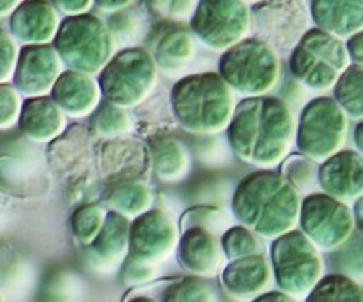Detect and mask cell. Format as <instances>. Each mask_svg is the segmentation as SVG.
<instances>
[{"label": "cell", "instance_id": "obj_27", "mask_svg": "<svg viewBox=\"0 0 363 302\" xmlns=\"http://www.w3.org/2000/svg\"><path fill=\"white\" fill-rule=\"evenodd\" d=\"M153 57L162 72L174 77L193 60L194 40L183 28L169 30L157 41Z\"/></svg>", "mask_w": 363, "mask_h": 302}, {"label": "cell", "instance_id": "obj_13", "mask_svg": "<svg viewBox=\"0 0 363 302\" xmlns=\"http://www.w3.org/2000/svg\"><path fill=\"white\" fill-rule=\"evenodd\" d=\"M254 38L277 52L294 50L308 31V14L299 1H264L251 9Z\"/></svg>", "mask_w": 363, "mask_h": 302}, {"label": "cell", "instance_id": "obj_45", "mask_svg": "<svg viewBox=\"0 0 363 302\" xmlns=\"http://www.w3.org/2000/svg\"><path fill=\"white\" fill-rule=\"evenodd\" d=\"M95 4L98 6L99 10H104V11H108V13H121L126 9H129L130 6L136 4L135 1H129V0H115V1H106V0H102V1H95Z\"/></svg>", "mask_w": 363, "mask_h": 302}, {"label": "cell", "instance_id": "obj_35", "mask_svg": "<svg viewBox=\"0 0 363 302\" xmlns=\"http://www.w3.org/2000/svg\"><path fill=\"white\" fill-rule=\"evenodd\" d=\"M191 225H203L223 235L228 230V217L221 208L211 206H196L182 214L179 221V230L183 231Z\"/></svg>", "mask_w": 363, "mask_h": 302}, {"label": "cell", "instance_id": "obj_7", "mask_svg": "<svg viewBox=\"0 0 363 302\" xmlns=\"http://www.w3.org/2000/svg\"><path fill=\"white\" fill-rule=\"evenodd\" d=\"M289 68L306 86L328 89L349 68V54L336 37L320 28H311L291 51Z\"/></svg>", "mask_w": 363, "mask_h": 302}, {"label": "cell", "instance_id": "obj_47", "mask_svg": "<svg viewBox=\"0 0 363 302\" xmlns=\"http://www.w3.org/2000/svg\"><path fill=\"white\" fill-rule=\"evenodd\" d=\"M21 1H0V16L7 17L13 16V13L18 9Z\"/></svg>", "mask_w": 363, "mask_h": 302}, {"label": "cell", "instance_id": "obj_2", "mask_svg": "<svg viewBox=\"0 0 363 302\" xmlns=\"http://www.w3.org/2000/svg\"><path fill=\"white\" fill-rule=\"evenodd\" d=\"M296 189L272 170L247 174L233 196V213L241 225L259 237L275 240L295 227L301 214Z\"/></svg>", "mask_w": 363, "mask_h": 302}, {"label": "cell", "instance_id": "obj_22", "mask_svg": "<svg viewBox=\"0 0 363 302\" xmlns=\"http://www.w3.org/2000/svg\"><path fill=\"white\" fill-rule=\"evenodd\" d=\"M18 126L31 143L50 145L67 130L65 113L51 96L26 98Z\"/></svg>", "mask_w": 363, "mask_h": 302}, {"label": "cell", "instance_id": "obj_19", "mask_svg": "<svg viewBox=\"0 0 363 302\" xmlns=\"http://www.w3.org/2000/svg\"><path fill=\"white\" fill-rule=\"evenodd\" d=\"M102 91L98 78L67 69L51 91V98L71 118L92 115L101 105Z\"/></svg>", "mask_w": 363, "mask_h": 302}, {"label": "cell", "instance_id": "obj_26", "mask_svg": "<svg viewBox=\"0 0 363 302\" xmlns=\"http://www.w3.org/2000/svg\"><path fill=\"white\" fill-rule=\"evenodd\" d=\"M152 166L156 176L167 183L183 179L190 167V156L184 145L172 136H153L149 140Z\"/></svg>", "mask_w": 363, "mask_h": 302}, {"label": "cell", "instance_id": "obj_38", "mask_svg": "<svg viewBox=\"0 0 363 302\" xmlns=\"http://www.w3.org/2000/svg\"><path fill=\"white\" fill-rule=\"evenodd\" d=\"M23 102L20 92L10 84H0V128H11L20 121Z\"/></svg>", "mask_w": 363, "mask_h": 302}, {"label": "cell", "instance_id": "obj_37", "mask_svg": "<svg viewBox=\"0 0 363 302\" xmlns=\"http://www.w3.org/2000/svg\"><path fill=\"white\" fill-rule=\"evenodd\" d=\"M336 265L345 274L363 275V235H354L336 252Z\"/></svg>", "mask_w": 363, "mask_h": 302}, {"label": "cell", "instance_id": "obj_18", "mask_svg": "<svg viewBox=\"0 0 363 302\" xmlns=\"http://www.w3.org/2000/svg\"><path fill=\"white\" fill-rule=\"evenodd\" d=\"M51 1H23L9 20L10 34L24 45L54 43L61 26Z\"/></svg>", "mask_w": 363, "mask_h": 302}, {"label": "cell", "instance_id": "obj_29", "mask_svg": "<svg viewBox=\"0 0 363 302\" xmlns=\"http://www.w3.org/2000/svg\"><path fill=\"white\" fill-rule=\"evenodd\" d=\"M89 129L98 138L109 140L130 135L133 129V122L126 109L102 101L96 111L91 115Z\"/></svg>", "mask_w": 363, "mask_h": 302}, {"label": "cell", "instance_id": "obj_4", "mask_svg": "<svg viewBox=\"0 0 363 302\" xmlns=\"http://www.w3.org/2000/svg\"><path fill=\"white\" fill-rule=\"evenodd\" d=\"M64 65L71 71L99 75L115 57V37L95 14L65 17L52 43Z\"/></svg>", "mask_w": 363, "mask_h": 302}, {"label": "cell", "instance_id": "obj_46", "mask_svg": "<svg viewBox=\"0 0 363 302\" xmlns=\"http://www.w3.org/2000/svg\"><path fill=\"white\" fill-rule=\"evenodd\" d=\"M251 302H296L295 299L291 298V295L285 293V292H278V291H272V292H264L259 296H257L255 299H252Z\"/></svg>", "mask_w": 363, "mask_h": 302}, {"label": "cell", "instance_id": "obj_25", "mask_svg": "<svg viewBox=\"0 0 363 302\" xmlns=\"http://www.w3.org/2000/svg\"><path fill=\"white\" fill-rule=\"evenodd\" d=\"M311 16L318 28L339 37L363 28V1H312Z\"/></svg>", "mask_w": 363, "mask_h": 302}, {"label": "cell", "instance_id": "obj_43", "mask_svg": "<svg viewBox=\"0 0 363 302\" xmlns=\"http://www.w3.org/2000/svg\"><path fill=\"white\" fill-rule=\"evenodd\" d=\"M152 289H153V284L149 286L146 284L140 285V286H135L132 291H129L123 296L122 302H163V293H164L166 288L163 289V292L160 295H159V291L156 293H152Z\"/></svg>", "mask_w": 363, "mask_h": 302}, {"label": "cell", "instance_id": "obj_31", "mask_svg": "<svg viewBox=\"0 0 363 302\" xmlns=\"http://www.w3.org/2000/svg\"><path fill=\"white\" fill-rule=\"evenodd\" d=\"M335 99L353 118H363V67H349L335 85Z\"/></svg>", "mask_w": 363, "mask_h": 302}, {"label": "cell", "instance_id": "obj_41", "mask_svg": "<svg viewBox=\"0 0 363 302\" xmlns=\"http://www.w3.org/2000/svg\"><path fill=\"white\" fill-rule=\"evenodd\" d=\"M155 267L135 261L129 255L123 261L122 279L128 286H140L150 282L155 278Z\"/></svg>", "mask_w": 363, "mask_h": 302}, {"label": "cell", "instance_id": "obj_3", "mask_svg": "<svg viewBox=\"0 0 363 302\" xmlns=\"http://www.w3.org/2000/svg\"><path fill=\"white\" fill-rule=\"evenodd\" d=\"M174 119L189 133L214 135L228 129L235 99L231 86L216 72L180 78L170 91Z\"/></svg>", "mask_w": 363, "mask_h": 302}, {"label": "cell", "instance_id": "obj_17", "mask_svg": "<svg viewBox=\"0 0 363 302\" xmlns=\"http://www.w3.org/2000/svg\"><path fill=\"white\" fill-rule=\"evenodd\" d=\"M224 257L220 234L203 225H191L180 231L177 261L191 276L214 278L223 265Z\"/></svg>", "mask_w": 363, "mask_h": 302}, {"label": "cell", "instance_id": "obj_39", "mask_svg": "<svg viewBox=\"0 0 363 302\" xmlns=\"http://www.w3.org/2000/svg\"><path fill=\"white\" fill-rule=\"evenodd\" d=\"M20 51L14 37L4 28L0 30V81L7 84L14 77Z\"/></svg>", "mask_w": 363, "mask_h": 302}, {"label": "cell", "instance_id": "obj_10", "mask_svg": "<svg viewBox=\"0 0 363 302\" xmlns=\"http://www.w3.org/2000/svg\"><path fill=\"white\" fill-rule=\"evenodd\" d=\"M96 135L82 126L71 125L47 147L45 159L54 176L69 190H84L98 174Z\"/></svg>", "mask_w": 363, "mask_h": 302}, {"label": "cell", "instance_id": "obj_23", "mask_svg": "<svg viewBox=\"0 0 363 302\" xmlns=\"http://www.w3.org/2000/svg\"><path fill=\"white\" fill-rule=\"evenodd\" d=\"M33 149L28 145H23L21 149H14L13 153L1 155V176L3 186L13 194L37 193L47 189L44 177L45 162H40L38 156L31 155Z\"/></svg>", "mask_w": 363, "mask_h": 302}, {"label": "cell", "instance_id": "obj_34", "mask_svg": "<svg viewBox=\"0 0 363 302\" xmlns=\"http://www.w3.org/2000/svg\"><path fill=\"white\" fill-rule=\"evenodd\" d=\"M221 247L225 258L230 261L262 254V245L259 244L254 233L244 225L230 227L221 235Z\"/></svg>", "mask_w": 363, "mask_h": 302}, {"label": "cell", "instance_id": "obj_20", "mask_svg": "<svg viewBox=\"0 0 363 302\" xmlns=\"http://www.w3.org/2000/svg\"><path fill=\"white\" fill-rule=\"evenodd\" d=\"M318 179L326 194L354 198L363 194V157L353 150H342L322 163Z\"/></svg>", "mask_w": 363, "mask_h": 302}, {"label": "cell", "instance_id": "obj_14", "mask_svg": "<svg viewBox=\"0 0 363 302\" xmlns=\"http://www.w3.org/2000/svg\"><path fill=\"white\" fill-rule=\"evenodd\" d=\"M152 153L149 143L136 136H122L105 140L98 150V176L111 186L128 181H142L149 176Z\"/></svg>", "mask_w": 363, "mask_h": 302}, {"label": "cell", "instance_id": "obj_32", "mask_svg": "<svg viewBox=\"0 0 363 302\" xmlns=\"http://www.w3.org/2000/svg\"><path fill=\"white\" fill-rule=\"evenodd\" d=\"M217 296L214 288L204 278L187 276L170 279L164 293L163 302H216Z\"/></svg>", "mask_w": 363, "mask_h": 302}, {"label": "cell", "instance_id": "obj_30", "mask_svg": "<svg viewBox=\"0 0 363 302\" xmlns=\"http://www.w3.org/2000/svg\"><path fill=\"white\" fill-rule=\"evenodd\" d=\"M306 302H363V292L347 276L328 275L309 292Z\"/></svg>", "mask_w": 363, "mask_h": 302}, {"label": "cell", "instance_id": "obj_48", "mask_svg": "<svg viewBox=\"0 0 363 302\" xmlns=\"http://www.w3.org/2000/svg\"><path fill=\"white\" fill-rule=\"evenodd\" d=\"M354 218L359 230L363 233V196L354 204Z\"/></svg>", "mask_w": 363, "mask_h": 302}, {"label": "cell", "instance_id": "obj_15", "mask_svg": "<svg viewBox=\"0 0 363 302\" xmlns=\"http://www.w3.org/2000/svg\"><path fill=\"white\" fill-rule=\"evenodd\" d=\"M180 230L160 210H149L130 223L129 257L155 267L166 261L177 250Z\"/></svg>", "mask_w": 363, "mask_h": 302}, {"label": "cell", "instance_id": "obj_1", "mask_svg": "<svg viewBox=\"0 0 363 302\" xmlns=\"http://www.w3.org/2000/svg\"><path fill=\"white\" fill-rule=\"evenodd\" d=\"M227 136L240 160L269 170L282 163L289 152L295 136L294 116L279 98H244L237 104Z\"/></svg>", "mask_w": 363, "mask_h": 302}, {"label": "cell", "instance_id": "obj_44", "mask_svg": "<svg viewBox=\"0 0 363 302\" xmlns=\"http://www.w3.org/2000/svg\"><path fill=\"white\" fill-rule=\"evenodd\" d=\"M346 50H347V54L350 55V58L359 67H362L363 65V31L356 33L354 35H352L347 40Z\"/></svg>", "mask_w": 363, "mask_h": 302}, {"label": "cell", "instance_id": "obj_42", "mask_svg": "<svg viewBox=\"0 0 363 302\" xmlns=\"http://www.w3.org/2000/svg\"><path fill=\"white\" fill-rule=\"evenodd\" d=\"M52 4L58 11H61L67 17H78V16L89 14V10L95 3L89 0H74V1L57 0V1H52Z\"/></svg>", "mask_w": 363, "mask_h": 302}, {"label": "cell", "instance_id": "obj_24", "mask_svg": "<svg viewBox=\"0 0 363 302\" xmlns=\"http://www.w3.org/2000/svg\"><path fill=\"white\" fill-rule=\"evenodd\" d=\"M130 223L119 213L108 211L105 224L89 245V261L96 268H112L129 255Z\"/></svg>", "mask_w": 363, "mask_h": 302}, {"label": "cell", "instance_id": "obj_5", "mask_svg": "<svg viewBox=\"0 0 363 302\" xmlns=\"http://www.w3.org/2000/svg\"><path fill=\"white\" fill-rule=\"evenodd\" d=\"M159 67L153 54L142 47L121 50L98 75L104 101L132 109L150 96L156 88Z\"/></svg>", "mask_w": 363, "mask_h": 302}, {"label": "cell", "instance_id": "obj_12", "mask_svg": "<svg viewBox=\"0 0 363 302\" xmlns=\"http://www.w3.org/2000/svg\"><path fill=\"white\" fill-rule=\"evenodd\" d=\"M299 221L303 234L322 250L343 245L353 230V218L347 206L323 193L305 197Z\"/></svg>", "mask_w": 363, "mask_h": 302}, {"label": "cell", "instance_id": "obj_21", "mask_svg": "<svg viewBox=\"0 0 363 302\" xmlns=\"http://www.w3.org/2000/svg\"><path fill=\"white\" fill-rule=\"evenodd\" d=\"M221 285L228 296L238 301L255 299L271 282V268L262 254L230 261L221 271Z\"/></svg>", "mask_w": 363, "mask_h": 302}, {"label": "cell", "instance_id": "obj_28", "mask_svg": "<svg viewBox=\"0 0 363 302\" xmlns=\"http://www.w3.org/2000/svg\"><path fill=\"white\" fill-rule=\"evenodd\" d=\"M102 203L109 211L136 218L150 210L153 193L143 181L111 184L102 194Z\"/></svg>", "mask_w": 363, "mask_h": 302}, {"label": "cell", "instance_id": "obj_33", "mask_svg": "<svg viewBox=\"0 0 363 302\" xmlns=\"http://www.w3.org/2000/svg\"><path fill=\"white\" fill-rule=\"evenodd\" d=\"M108 211L99 204H82L71 216V230L82 245H91L101 233Z\"/></svg>", "mask_w": 363, "mask_h": 302}, {"label": "cell", "instance_id": "obj_40", "mask_svg": "<svg viewBox=\"0 0 363 302\" xmlns=\"http://www.w3.org/2000/svg\"><path fill=\"white\" fill-rule=\"evenodd\" d=\"M149 10L163 20H186L191 18L197 4L194 1H149Z\"/></svg>", "mask_w": 363, "mask_h": 302}, {"label": "cell", "instance_id": "obj_36", "mask_svg": "<svg viewBox=\"0 0 363 302\" xmlns=\"http://www.w3.org/2000/svg\"><path fill=\"white\" fill-rule=\"evenodd\" d=\"M281 174L299 190L308 189L316 176V167L313 160L303 155H289L281 163Z\"/></svg>", "mask_w": 363, "mask_h": 302}, {"label": "cell", "instance_id": "obj_8", "mask_svg": "<svg viewBox=\"0 0 363 302\" xmlns=\"http://www.w3.org/2000/svg\"><path fill=\"white\" fill-rule=\"evenodd\" d=\"M269 252L275 282L285 293L303 296L320 281L319 254L303 233L292 230L275 238Z\"/></svg>", "mask_w": 363, "mask_h": 302}, {"label": "cell", "instance_id": "obj_11", "mask_svg": "<svg viewBox=\"0 0 363 302\" xmlns=\"http://www.w3.org/2000/svg\"><path fill=\"white\" fill-rule=\"evenodd\" d=\"M251 27V9L244 1H200L190 18L196 37L223 52L244 41Z\"/></svg>", "mask_w": 363, "mask_h": 302}, {"label": "cell", "instance_id": "obj_9", "mask_svg": "<svg viewBox=\"0 0 363 302\" xmlns=\"http://www.w3.org/2000/svg\"><path fill=\"white\" fill-rule=\"evenodd\" d=\"M347 119L336 99L319 96L303 108L296 128L299 152L313 162L328 160L346 139Z\"/></svg>", "mask_w": 363, "mask_h": 302}, {"label": "cell", "instance_id": "obj_49", "mask_svg": "<svg viewBox=\"0 0 363 302\" xmlns=\"http://www.w3.org/2000/svg\"><path fill=\"white\" fill-rule=\"evenodd\" d=\"M354 140H356V146L363 153V121L354 129Z\"/></svg>", "mask_w": 363, "mask_h": 302}, {"label": "cell", "instance_id": "obj_6", "mask_svg": "<svg viewBox=\"0 0 363 302\" xmlns=\"http://www.w3.org/2000/svg\"><path fill=\"white\" fill-rule=\"evenodd\" d=\"M221 78L247 98L267 96L281 75V62L277 51L257 38H245L223 52L218 62Z\"/></svg>", "mask_w": 363, "mask_h": 302}, {"label": "cell", "instance_id": "obj_16", "mask_svg": "<svg viewBox=\"0 0 363 302\" xmlns=\"http://www.w3.org/2000/svg\"><path fill=\"white\" fill-rule=\"evenodd\" d=\"M62 65L52 44L24 45L20 50L13 85L27 98L48 96L64 72Z\"/></svg>", "mask_w": 363, "mask_h": 302}]
</instances>
